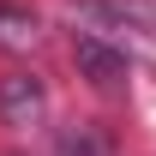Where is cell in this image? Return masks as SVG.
I'll return each instance as SVG.
<instances>
[{"instance_id":"6da1fadb","label":"cell","mask_w":156,"mask_h":156,"mask_svg":"<svg viewBox=\"0 0 156 156\" xmlns=\"http://www.w3.org/2000/svg\"><path fill=\"white\" fill-rule=\"evenodd\" d=\"M42 108H48V90H42V78H30V72H12V78H0V120L6 126H36L42 120Z\"/></svg>"},{"instance_id":"7a4b0ae2","label":"cell","mask_w":156,"mask_h":156,"mask_svg":"<svg viewBox=\"0 0 156 156\" xmlns=\"http://www.w3.org/2000/svg\"><path fill=\"white\" fill-rule=\"evenodd\" d=\"M72 60H78V72L90 78L96 90H120V84H126V54L108 48L102 36H78L72 42Z\"/></svg>"},{"instance_id":"3957f363","label":"cell","mask_w":156,"mask_h":156,"mask_svg":"<svg viewBox=\"0 0 156 156\" xmlns=\"http://www.w3.org/2000/svg\"><path fill=\"white\" fill-rule=\"evenodd\" d=\"M42 30H36V18L24 12V6H6L0 0V48H30Z\"/></svg>"}]
</instances>
